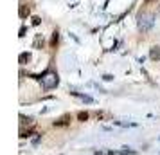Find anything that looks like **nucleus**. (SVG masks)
I'll return each instance as SVG.
<instances>
[{
    "label": "nucleus",
    "mask_w": 160,
    "mask_h": 155,
    "mask_svg": "<svg viewBox=\"0 0 160 155\" xmlns=\"http://www.w3.org/2000/svg\"><path fill=\"white\" fill-rule=\"evenodd\" d=\"M155 23V14H148V13H142L139 14V20H137V25H139V31L140 33H148Z\"/></svg>",
    "instance_id": "nucleus-1"
},
{
    "label": "nucleus",
    "mask_w": 160,
    "mask_h": 155,
    "mask_svg": "<svg viewBox=\"0 0 160 155\" xmlns=\"http://www.w3.org/2000/svg\"><path fill=\"white\" fill-rule=\"evenodd\" d=\"M41 79H43V88H45V90L56 88V87L59 85V76H58L56 72H50V74H47L45 78H41Z\"/></svg>",
    "instance_id": "nucleus-2"
},
{
    "label": "nucleus",
    "mask_w": 160,
    "mask_h": 155,
    "mask_svg": "<svg viewBox=\"0 0 160 155\" xmlns=\"http://www.w3.org/2000/svg\"><path fill=\"white\" fill-rule=\"evenodd\" d=\"M70 121H72V116L65 114V116H61L59 119L54 121V126H67V125H70Z\"/></svg>",
    "instance_id": "nucleus-3"
},
{
    "label": "nucleus",
    "mask_w": 160,
    "mask_h": 155,
    "mask_svg": "<svg viewBox=\"0 0 160 155\" xmlns=\"http://www.w3.org/2000/svg\"><path fill=\"white\" fill-rule=\"evenodd\" d=\"M29 14H31V7H29L27 4H20V9H18V16L25 20Z\"/></svg>",
    "instance_id": "nucleus-4"
},
{
    "label": "nucleus",
    "mask_w": 160,
    "mask_h": 155,
    "mask_svg": "<svg viewBox=\"0 0 160 155\" xmlns=\"http://www.w3.org/2000/svg\"><path fill=\"white\" fill-rule=\"evenodd\" d=\"M149 58L153 61H160V45H153L149 49Z\"/></svg>",
    "instance_id": "nucleus-5"
},
{
    "label": "nucleus",
    "mask_w": 160,
    "mask_h": 155,
    "mask_svg": "<svg viewBox=\"0 0 160 155\" xmlns=\"http://www.w3.org/2000/svg\"><path fill=\"white\" fill-rule=\"evenodd\" d=\"M29 61H31V52H20L18 63H20V65H27Z\"/></svg>",
    "instance_id": "nucleus-6"
},
{
    "label": "nucleus",
    "mask_w": 160,
    "mask_h": 155,
    "mask_svg": "<svg viewBox=\"0 0 160 155\" xmlns=\"http://www.w3.org/2000/svg\"><path fill=\"white\" fill-rule=\"evenodd\" d=\"M32 123H34V121H32V117H29V116H23V114H20V126H22V128H23L25 125H27V126H31Z\"/></svg>",
    "instance_id": "nucleus-7"
},
{
    "label": "nucleus",
    "mask_w": 160,
    "mask_h": 155,
    "mask_svg": "<svg viewBox=\"0 0 160 155\" xmlns=\"http://www.w3.org/2000/svg\"><path fill=\"white\" fill-rule=\"evenodd\" d=\"M58 42H59V31H58V29H56V31H54V33H52V38H50V47H52V49H54V47H56V45H58Z\"/></svg>",
    "instance_id": "nucleus-8"
},
{
    "label": "nucleus",
    "mask_w": 160,
    "mask_h": 155,
    "mask_svg": "<svg viewBox=\"0 0 160 155\" xmlns=\"http://www.w3.org/2000/svg\"><path fill=\"white\" fill-rule=\"evenodd\" d=\"M40 45H43V38H41V34H36V38H34V43H32V47H34V49H38Z\"/></svg>",
    "instance_id": "nucleus-9"
},
{
    "label": "nucleus",
    "mask_w": 160,
    "mask_h": 155,
    "mask_svg": "<svg viewBox=\"0 0 160 155\" xmlns=\"http://www.w3.org/2000/svg\"><path fill=\"white\" fill-rule=\"evenodd\" d=\"M88 112H77V121H81V123H85V121H88Z\"/></svg>",
    "instance_id": "nucleus-10"
},
{
    "label": "nucleus",
    "mask_w": 160,
    "mask_h": 155,
    "mask_svg": "<svg viewBox=\"0 0 160 155\" xmlns=\"http://www.w3.org/2000/svg\"><path fill=\"white\" fill-rule=\"evenodd\" d=\"M137 152L135 150H131V148H128V146H124L122 150H121V155H135Z\"/></svg>",
    "instance_id": "nucleus-11"
},
{
    "label": "nucleus",
    "mask_w": 160,
    "mask_h": 155,
    "mask_svg": "<svg viewBox=\"0 0 160 155\" xmlns=\"http://www.w3.org/2000/svg\"><path fill=\"white\" fill-rule=\"evenodd\" d=\"M31 135H32V130H27V132H25L23 128L20 130V137H22V139H27V137H31Z\"/></svg>",
    "instance_id": "nucleus-12"
},
{
    "label": "nucleus",
    "mask_w": 160,
    "mask_h": 155,
    "mask_svg": "<svg viewBox=\"0 0 160 155\" xmlns=\"http://www.w3.org/2000/svg\"><path fill=\"white\" fill-rule=\"evenodd\" d=\"M41 23V18L40 16H32V25H40Z\"/></svg>",
    "instance_id": "nucleus-13"
},
{
    "label": "nucleus",
    "mask_w": 160,
    "mask_h": 155,
    "mask_svg": "<svg viewBox=\"0 0 160 155\" xmlns=\"http://www.w3.org/2000/svg\"><path fill=\"white\" fill-rule=\"evenodd\" d=\"M103 79H104V81H112V79H113V76H112V74H104V76H103Z\"/></svg>",
    "instance_id": "nucleus-14"
},
{
    "label": "nucleus",
    "mask_w": 160,
    "mask_h": 155,
    "mask_svg": "<svg viewBox=\"0 0 160 155\" xmlns=\"http://www.w3.org/2000/svg\"><path fill=\"white\" fill-rule=\"evenodd\" d=\"M18 36H20V38H23V36H25V27H22V29H20V34H18Z\"/></svg>",
    "instance_id": "nucleus-15"
},
{
    "label": "nucleus",
    "mask_w": 160,
    "mask_h": 155,
    "mask_svg": "<svg viewBox=\"0 0 160 155\" xmlns=\"http://www.w3.org/2000/svg\"><path fill=\"white\" fill-rule=\"evenodd\" d=\"M106 155H117V153H113V152H108V153H106Z\"/></svg>",
    "instance_id": "nucleus-16"
},
{
    "label": "nucleus",
    "mask_w": 160,
    "mask_h": 155,
    "mask_svg": "<svg viewBox=\"0 0 160 155\" xmlns=\"http://www.w3.org/2000/svg\"><path fill=\"white\" fill-rule=\"evenodd\" d=\"M149 2H153V0H144V4H149Z\"/></svg>",
    "instance_id": "nucleus-17"
},
{
    "label": "nucleus",
    "mask_w": 160,
    "mask_h": 155,
    "mask_svg": "<svg viewBox=\"0 0 160 155\" xmlns=\"http://www.w3.org/2000/svg\"><path fill=\"white\" fill-rule=\"evenodd\" d=\"M158 141H160V137H158Z\"/></svg>",
    "instance_id": "nucleus-18"
}]
</instances>
